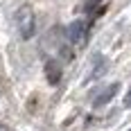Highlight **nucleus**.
<instances>
[{
  "label": "nucleus",
  "instance_id": "nucleus-1",
  "mask_svg": "<svg viewBox=\"0 0 131 131\" xmlns=\"http://www.w3.org/2000/svg\"><path fill=\"white\" fill-rule=\"evenodd\" d=\"M16 25L23 39H32L34 36V29H36V18L29 5H23L18 12H16Z\"/></svg>",
  "mask_w": 131,
  "mask_h": 131
},
{
  "label": "nucleus",
  "instance_id": "nucleus-6",
  "mask_svg": "<svg viewBox=\"0 0 131 131\" xmlns=\"http://www.w3.org/2000/svg\"><path fill=\"white\" fill-rule=\"evenodd\" d=\"M0 131H9V129H7V127H5V124H0Z\"/></svg>",
  "mask_w": 131,
  "mask_h": 131
},
{
  "label": "nucleus",
  "instance_id": "nucleus-7",
  "mask_svg": "<svg viewBox=\"0 0 131 131\" xmlns=\"http://www.w3.org/2000/svg\"><path fill=\"white\" fill-rule=\"evenodd\" d=\"M129 131H131V129H129Z\"/></svg>",
  "mask_w": 131,
  "mask_h": 131
},
{
  "label": "nucleus",
  "instance_id": "nucleus-5",
  "mask_svg": "<svg viewBox=\"0 0 131 131\" xmlns=\"http://www.w3.org/2000/svg\"><path fill=\"white\" fill-rule=\"evenodd\" d=\"M124 106H131V91L127 93V97H124Z\"/></svg>",
  "mask_w": 131,
  "mask_h": 131
},
{
  "label": "nucleus",
  "instance_id": "nucleus-3",
  "mask_svg": "<svg viewBox=\"0 0 131 131\" xmlns=\"http://www.w3.org/2000/svg\"><path fill=\"white\" fill-rule=\"evenodd\" d=\"M118 91H120V84H118V81H115V84H111V86H106L104 91H102L97 97H95V102H93V104H95V106H104V104H108V102L115 97V93H118Z\"/></svg>",
  "mask_w": 131,
  "mask_h": 131
},
{
  "label": "nucleus",
  "instance_id": "nucleus-2",
  "mask_svg": "<svg viewBox=\"0 0 131 131\" xmlns=\"http://www.w3.org/2000/svg\"><path fill=\"white\" fill-rule=\"evenodd\" d=\"M68 39L75 45H84L88 39V23L86 20H75L68 25Z\"/></svg>",
  "mask_w": 131,
  "mask_h": 131
},
{
  "label": "nucleus",
  "instance_id": "nucleus-4",
  "mask_svg": "<svg viewBox=\"0 0 131 131\" xmlns=\"http://www.w3.org/2000/svg\"><path fill=\"white\" fill-rule=\"evenodd\" d=\"M45 77H48V84L57 86L61 81V66L57 63V61H48L45 63Z\"/></svg>",
  "mask_w": 131,
  "mask_h": 131
}]
</instances>
